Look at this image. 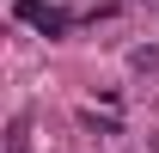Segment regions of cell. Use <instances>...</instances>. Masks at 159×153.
Listing matches in <instances>:
<instances>
[{
    "mask_svg": "<svg viewBox=\"0 0 159 153\" xmlns=\"http://www.w3.org/2000/svg\"><path fill=\"white\" fill-rule=\"evenodd\" d=\"M12 12H19L25 25H37L43 37H61V31H74V25H80V12H67V6H49V0H19Z\"/></svg>",
    "mask_w": 159,
    "mask_h": 153,
    "instance_id": "1",
    "label": "cell"
},
{
    "mask_svg": "<svg viewBox=\"0 0 159 153\" xmlns=\"http://www.w3.org/2000/svg\"><path fill=\"white\" fill-rule=\"evenodd\" d=\"M6 153H31V116H12V123H6Z\"/></svg>",
    "mask_w": 159,
    "mask_h": 153,
    "instance_id": "2",
    "label": "cell"
},
{
    "mask_svg": "<svg viewBox=\"0 0 159 153\" xmlns=\"http://www.w3.org/2000/svg\"><path fill=\"white\" fill-rule=\"evenodd\" d=\"M80 123H86V129H92V135H122V129H116V123H110V116H92V110L80 116Z\"/></svg>",
    "mask_w": 159,
    "mask_h": 153,
    "instance_id": "3",
    "label": "cell"
}]
</instances>
